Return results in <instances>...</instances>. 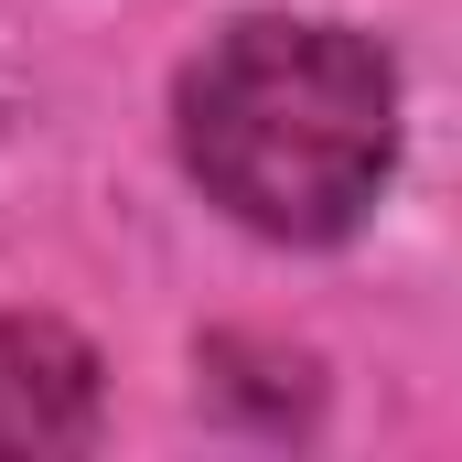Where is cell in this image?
Wrapping results in <instances>:
<instances>
[{
    "instance_id": "cell-1",
    "label": "cell",
    "mask_w": 462,
    "mask_h": 462,
    "mask_svg": "<svg viewBox=\"0 0 462 462\" xmlns=\"http://www.w3.org/2000/svg\"><path fill=\"white\" fill-rule=\"evenodd\" d=\"M183 162L236 226L323 247L398 162V76L345 22H236L183 65Z\"/></svg>"
},
{
    "instance_id": "cell-2",
    "label": "cell",
    "mask_w": 462,
    "mask_h": 462,
    "mask_svg": "<svg viewBox=\"0 0 462 462\" xmlns=\"http://www.w3.org/2000/svg\"><path fill=\"white\" fill-rule=\"evenodd\" d=\"M97 430V355L54 323H0V452H76Z\"/></svg>"
}]
</instances>
